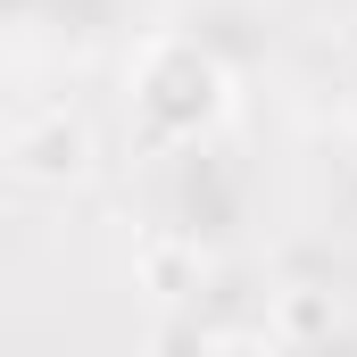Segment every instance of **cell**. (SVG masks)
Segmentation results:
<instances>
[{
	"instance_id": "1",
	"label": "cell",
	"mask_w": 357,
	"mask_h": 357,
	"mask_svg": "<svg viewBox=\"0 0 357 357\" xmlns=\"http://www.w3.org/2000/svg\"><path fill=\"white\" fill-rule=\"evenodd\" d=\"M133 108H142V125L158 142H199V133L225 125L233 75H225V59L199 33H158L142 50V67H133Z\"/></svg>"
},
{
	"instance_id": "2",
	"label": "cell",
	"mask_w": 357,
	"mask_h": 357,
	"mask_svg": "<svg viewBox=\"0 0 357 357\" xmlns=\"http://www.w3.org/2000/svg\"><path fill=\"white\" fill-rule=\"evenodd\" d=\"M8 167L25 183H75L91 167V133L84 116H67V108H50V116H25L17 133H8Z\"/></svg>"
},
{
	"instance_id": "3",
	"label": "cell",
	"mask_w": 357,
	"mask_h": 357,
	"mask_svg": "<svg viewBox=\"0 0 357 357\" xmlns=\"http://www.w3.org/2000/svg\"><path fill=\"white\" fill-rule=\"evenodd\" d=\"M341 116L357 125V67H349V84H341Z\"/></svg>"
}]
</instances>
